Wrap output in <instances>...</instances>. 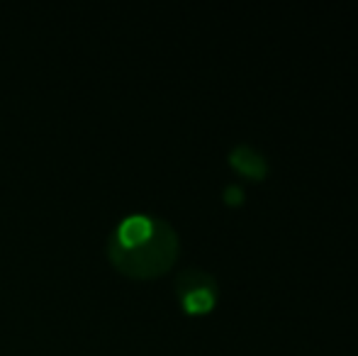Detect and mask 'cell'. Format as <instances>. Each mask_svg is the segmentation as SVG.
<instances>
[{"mask_svg": "<svg viewBox=\"0 0 358 356\" xmlns=\"http://www.w3.org/2000/svg\"><path fill=\"white\" fill-rule=\"evenodd\" d=\"M117 262L132 273L154 276L169 269L178 252L176 232L161 220L132 218L120 227Z\"/></svg>", "mask_w": 358, "mask_h": 356, "instance_id": "obj_1", "label": "cell"}, {"mask_svg": "<svg viewBox=\"0 0 358 356\" xmlns=\"http://www.w3.org/2000/svg\"><path fill=\"white\" fill-rule=\"evenodd\" d=\"M178 293L185 310L190 313H208L217 300V285L213 276L205 271H185L178 280Z\"/></svg>", "mask_w": 358, "mask_h": 356, "instance_id": "obj_2", "label": "cell"}, {"mask_svg": "<svg viewBox=\"0 0 358 356\" xmlns=\"http://www.w3.org/2000/svg\"><path fill=\"white\" fill-rule=\"evenodd\" d=\"M229 162H231V166L236 169V171H241V173H246V176H251V178H264L266 173H268V164H266V159L261 157L256 149H251V147H236L234 152H231V157H229Z\"/></svg>", "mask_w": 358, "mask_h": 356, "instance_id": "obj_3", "label": "cell"}, {"mask_svg": "<svg viewBox=\"0 0 358 356\" xmlns=\"http://www.w3.org/2000/svg\"><path fill=\"white\" fill-rule=\"evenodd\" d=\"M224 198L229 200V203H239V200H241V190L236 188V185H229V188L224 190Z\"/></svg>", "mask_w": 358, "mask_h": 356, "instance_id": "obj_4", "label": "cell"}]
</instances>
